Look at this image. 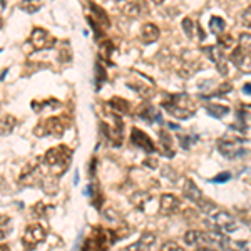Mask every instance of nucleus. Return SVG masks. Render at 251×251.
Segmentation results:
<instances>
[{
	"label": "nucleus",
	"instance_id": "2f4dec72",
	"mask_svg": "<svg viewBox=\"0 0 251 251\" xmlns=\"http://www.w3.org/2000/svg\"><path fill=\"white\" fill-rule=\"evenodd\" d=\"M12 229V221L9 216H0V240H3L5 236H9Z\"/></svg>",
	"mask_w": 251,
	"mask_h": 251
},
{
	"label": "nucleus",
	"instance_id": "a878e982",
	"mask_svg": "<svg viewBox=\"0 0 251 251\" xmlns=\"http://www.w3.org/2000/svg\"><path fill=\"white\" fill-rule=\"evenodd\" d=\"M159 137H161V149L164 151V156L173 157L174 156V149H173V137L169 132L166 131H159Z\"/></svg>",
	"mask_w": 251,
	"mask_h": 251
},
{
	"label": "nucleus",
	"instance_id": "6ab92c4d",
	"mask_svg": "<svg viewBox=\"0 0 251 251\" xmlns=\"http://www.w3.org/2000/svg\"><path fill=\"white\" fill-rule=\"evenodd\" d=\"M116 52V46L111 42V40L104 39L99 42V59L102 60V62H107L109 66H112V54Z\"/></svg>",
	"mask_w": 251,
	"mask_h": 251
},
{
	"label": "nucleus",
	"instance_id": "79ce46f5",
	"mask_svg": "<svg viewBox=\"0 0 251 251\" xmlns=\"http://www.w3.org/2000/svg\"><path fill=\"white\" fill-rule=\"evenodd\" d=\"M196 251H216V250L209 248V246H201V248H196Z\"/></svg>",
	"mask_w": 251,
	"mask_h": 251
},
{
	"label": "nucleus",
	"instance_id": "ddd939ff",
	"mask_svg": "<svg viewBox=\"0 0 251 251\" xmlns=\"http://www.w3.org/2000/svg\"><path fill=\"white\" fill-rule=\"evenodd\" d=\"M229 60L240 69L241 72H245V74H251V54L250 52H245L243 49L240 47H234L231 50V54H229Z\"/></svg>",
	"mask_w": 251,
	"mask_h": 251
},
{
	"label": "nucleus",
	"instance_id": "ea45409f",
	"mask_svg": "<svg viewBox=\"0 0 251 251\" xmlns=\"http://www.w3.org/2000/svg\"><path fill=\"white\" fill-rule=\"evenodd\" d=\"M144 166H146V168L149 166L151 169H156L157 168V159H152V157H149V159L144 161Z\"/></svg>",
	"mask_w": 251,
	"mask_h": 251
},
{
	"label": "nucleus",
	"instance_id": "f8f14e48",
	"mask_svg": "<svg viewBox=\"0 0 251 251\" xmlns=\"http://www.w3.org/2000/svg\"><path fill=\"white\" fill-rule=\"evenodd\" d=\"M218 149H220L221 154L225 157H228V159L245 156L246 152H248L246 149L240 148V141L238 139H220L218 141Z\"/></svg>",
	"mask_w": 251,
	"mask_h": 251
},
{
	"label": "nucleus",
	"instance_id": "4468645a",
	"mask_svg": "<svg viewBox=\"0 0 251 251\" xmlns=\"http://www.w3.org/2000/svg\"><path fill=\"white\" fill-rule=\"evenodd\" d=\"M131 143H132V146H136V148L143 149L144 152H148V154L149 152H154V149H156V146L152 143L151 137L137 127H134L131 131Z\"/></svg>",
	"mask_w": 251,
	"mask_h": 251
},
{
	"label": "nucleus",
	"instance_id": "e433bc0d",
	"mask_svg": "<svg viewBox=\"0 0 251 251\" xmlns=\"http://www.w3.org/2000/svg\"><path fill=\"white\" fill-rule=\"evenodd\" d=\"M161 251H184V248L174 241H166L164 245L161 246Z\"/></svg>",
	"mask_w": 251,
	"mask_h": 251
},
{
	"label": "nucleus",
	"instance_id": "aec40b11",
	"mask_svg": "<svg viewBox=\"0 0 251 251\" xmlns=\"http://www.w3.org/2000/svg\"><path fill=\"white\" fill-rule=\"evenodd\" d=\"M109 109H111L112 112H116V114H127L129 111H131V104L127 102L126 99L123 97H112L111 100H109Z\"/></svg>",
	"mask_w": 251,
	"mask_h": 251
},
{
	"label": "nucleus",
	"instance_id": "a18cd8bd",
	"mask_svg": "<svg viewBox=\"0 0 251 251\" xmlns=\"http://www.w3.org/2000/svg\"><path fill=\"white\" fill-rule=\"evenodd\" d=\"M0 3H2V5H3V3H5V0H0Z\"/></svg>",
	"mask_w": 251,
	"mask_h": 251
},
{
	"label": "nucleus",
	"instance_id": "393cba45",
	"mask_svg": "<svg viewBox=\"0 0 251 251\" xmlns=\"http://www.w3.org/2000/svg\"><path fill=\"white\" fill-rule=\"evenodd\" d=\"M218 47L221 49L223 52H231L234 47H236V40L231 34H228V32H223L221 35H218Z\"/></svg>",
	"mask_w": 251,
	"mask_h": 251
},
{
	"label": "nucleus",
	"instance_id": "7ed1b4c3",
	"mask_svg": "<svg viewBox=\"0 0 251 251\" xmlns=\"http://www.w3.org/2000/svg\"><path fill=\"white\" fill-rule=\"evenodd\" d=\"M86 15H87V22L91 24V27L96 32L97 40H100L104 37V32L111 27V20H109L107 12L94 2H87Z\"/></svg>",
	"mask_w": 251,
	"mask_h": 251
},
{
	"label": "nucleus",
	"instance_id": "a211bd4d",
	"mask_svg": "<svg viewBox=\"0 0 251 251\" xmlns=\"http://www.w3.org/2000/svg\"><path fill=\"white\" fill-rule=\"evenodd\" d=\"M137 116H139L141 119L148 121L149 124H152V123H163V117H161V114L157 112V109L152 107L151 104H143V106L137 109Z\"/></svg>",
	"mask_w": 251,
	"mask_h": 251
},
{
	"label": "nucleus",
	"instance_id": "423d86ee",
	"mask_svg": "<svg viewBox=\"0 0 251 251\" xmlns=\"http://www.w3.org/2000/svg\"><path fill=\"white\" fill-rule=\"evenodd\" d=\"M29 44L34 50H47V49L55 47L57 39H55L49 30L42 29V27H35L29 37Z\"/></svg>",
	"mask_w": 251,
	"mask_h": 251
},
{
	"label": "nucleus",
	"instance_id": "6e6552de",
	"mask_svg": "<svg viewBox=\"0 0 251 251\" xmlns=\"http://www.w3.org/2000/svg\"><path fill=\"white\" fill-rule=\"evenodd\" d=\"M47 233H46V228L40 225H29L24 231V236H22V243L25 246V250H34L46 240Z\"/></svg>",
	"mask_w": 251,
	"mask_h": 251
},
{
	"label": "nucleus",
	"instance_id": "f704fd0d",
	"mask_svg": "<svg viewBox=\"0 0 251 251\" xmlns=\"http://www.w3.org/2000/svg\"><path fill=\"white\" fill-rule=\"evenodd\" d=\"M198 208L201 209L203 213H211V211H214V208H216V204L213 203V201H209V200H206V198L203 196L201 198L200 201H198Z\"/></svg>",
	"mask_w": 251,
	"mask_h": 251
},
{
	"label": "nucleus",
	"instance_id": "412c9836",
	"mask_svg": "<svg viewBox=\"0 0 251 251\" xmlns=\"http://www.w3.org/2000/svg\"><path fill=\"white\" fill-rule=\"evenodd\" d=\"M184 196L188 198L189 201H193V203H198V201L203 198V191L198 188L193 179H188L184 183Z\"/></svg>",
	"mask_w": 251,
	"mask_h": 251
},
{
	"label": "nucleus",
	"instance_id": "1a4fd4ad",
	"mask_svg": "<svg viewBox=\"0 0 251 251\" xmlns=\"http://www.w3.org/2000/svg\"><path fill=\"white\" fill-rule=\"evenodd\" d=\"M127 86L134 92H137L139 96L146 97V99L151 97L152 92H154V86H152L151 80L148 77H144V75H141L139 72H136V71H134V74L131 75V80H127Z\"/></svg>",
	"mask_w": 251,
	"mask_h": 251
},
{
	"label": "nucleus",
	"instance_id": "f3484780",
	"mask_svg": "<svg viewBox=\"0 0 251 251\" xmlns=\"http://www.w3.org/2000/svg\"><path fill=\"white\" fill-rule=\"evenodd\" d=\"M159 35H161L159 27L154 25V24H149V22L144 24L139 30V37L144 44H154L156 40L159 39Z\"/></svg>",
	"mask_w": 251,
	"mask_h": 251
},
{
	"label": "nucleus",
	"instance_id": "dca6fc26",
	"mask_svg": "<svg viewBox=\"0 0 251 251\" xmlns=\"http://www.w3.org/2000/svg\"><path fill=\"white\" fill-rule=\"evenodd\" d=\"M154 241H156V234L146 231V233H143V236H141L139 240L136 243H132V245H129L124 251H146L154 245Z\"/></svg>",
	"mask_w": 251,
	"mask_h": 251
},
{
	"label": "nucleus",
	"instance_id": "cd10ccee",
	"mask_svg": "<svg viewBox=\"0 0 251 251\" xmlns=\"http://www.w3.org/2000/svg\"><path fill=\"white\" fill-rule=\"evenodd\" d=\"M209 29H211V32L216 35V37L218 35H221L226 29L225 20H223L221 17H211V20H209Z\"/></svg>",
	"mask_w": 251,
	"mask_h": 251
},
{
	"label": "nucleus",
	"instance_id": "9d476101",
	"mask_svg": "<svg viewBox=\"0 0 251 251\" xmlns=\"http://www.w3.org/2000/svg\"><path fill=\"white\" fill-rule=\"evenodd\" d=\"M213 220V226H214V231H220V233H233L238 229V223L236 220L231 216L229 213L226 211H220L216 213L214 216L211 218Z\"/></svg>",
	"mask_w": 251,
	"mask_h": 251
},
{
	"label": "nucleus",
	"instance_id": "c756f323",
	"mask_svg": "<svg viewBox=\"0 0 251 251\" xmlns=\"http://www.w3.org/2000/svg\"><path fill=\"white\" fill-rule=\"evenodd\" d=\"M20 5H22V9L25 12L34 14V12H37L42 7V0H20Z\"/></svg>",
	"mask_w": 251,
	"mask_h": 251
},
{
	"label": "nucleus",
	"instance_id": "9b49d317",
	"mask_svg": "<svg viewBox=\"0 0 251 251\" xmlns=\"http://www.w3.org/2000/svg\"><path fill=\"white\" fill-rule=\"evenodd\" d=\"M203 52L208 55V59L214 62V66L218 67L221 75H226L228 74V59H226L225 52L221 50L218 46H209V47H204Z\"/></svg>",
	"mask_w": 251,
	"mask_h": 251
},
{
	"label": "nucleus",
	"instance_id": "4be33fe9",
	"mask_svg": "<svg viewBox=\"0 0 251 251\" xmlns=\"http://www.w3.org/2000/svg\"><path fill=\"white\" fill-rule=\"evenodd\" d=\"M86 194H87V196H91L92 204H94L97 209H100V208H102L104 196H102V193H100L99 186L94 184V183H92V184H89L87 188H86Z\"/></svg>",
	"mask_w": 251,
	"mask_h": 251
},
{
	"label": "nucleus",
	"instance_id": "bb28decb",
	"mask_svg": "<svg viewBox=\"0 0 251 251\" xmlns=\"http://www.w3.org/2000/svg\"><path fill=\"white\" fill-rule=\"evenodd\" d=\"M149 201H151V194H148L144 191H137L131 196V203L139 209H143L146 203H149Z\"/></svg>",
	"mask_w": 251,
	"mask_h": 251
},
{
	"label": "nucleus",
	"instance_id": "f257e3e1",
	"mask_svg": "<svg viewBox=\"0 0 251 251\" xmlns=\"http://www.w3.org/2000/svg\"><path fill=\"white\" fill-rule=\"evenodd\" d=\"M163 109L169 112L176 119H189L196 112V102L189 94H168L161 102Z\"/></svg>",
	"mask_w": 251,
	"mask_h": 251
},
{
	"label": "nucleus",
	"instance_id": "f03ea898",
	"mask_svg": "<svg viewBox=\"0 0 251 251\" xmlns=\"http://www.w3.org/2000/svg\"><path fill=\"white\" fill-rule=\"evenodd\" d=\"M72 159V152L67 146L59 144L55 148H50L44 156V163H46L50 171L54 173V176H60V174L66 173Z\"/></svg>",
	"mask_w": 251,
	"mask_h": 251
},
{
	"label": "nucleus",
	"instance_id": "37998d69",
	"mask_svg": "<svg viewBox=\"0 0 251 251\" xmlns=\"http://www.w3.org/2000/svg\"><path fill=\"white\" fill-rule=\"evenodd\" d=\"M0 251H10V248L7 245H0Z\"/></svg>",
	"mask_w": 251,
	"mask_h": 251
},
{
	"label": "nucleus",
	"instance_id": "4c0bfd02",
	"mask_svg": "<svg viewBox=\"0 0 251 251\" xmlns=\"http://www.w3.org/2000/svg\"><path fill=\"white\" fill-rule=\"evenodd\" d=\"M183 29H184V32H186V35H188V37H193V34H194V24H193L191 19H184L183 20Z\"/></svg>",
	"mask_w": 251,
	"mask_h": 251
},
{
	"label": "nucleus",
	"instance_id": "c03bdc74",
	"mask_svg": "<svg viewBox=\"0 0 251 251\" xmlns=\"http://www.w3.org/2000/svg\"><path fill=\"white\" fill-rule=\"evenodd\" d=\"M152 2H154V3H156V5H161V3H163V2H164V0H152Z\"/></svg>",
	"mask_w": 251,
	"mask_h": 251
},
{
	"label": "nucleus",
	"instance_id": "c85d7f7f",
	"mask_svg": "<svg viewBox=\"0 0 251 251\" xmlns=\"http://www.w3.org/2000/svg\"><path fill=\"white\" fill-rule=\"evenodd\" d=\"M201 236H203L201 231L189 229V231H186V234H184V243L188 246H194V245H198V243H201Z\"/></svg>",
	"mask_w": 251,
	"mask_h": 251
},
{
	"label": "nucleus",
	"instance_id": "5701e85b",
	"mask_svg": "<svg viewBox=\"0 0 251 251\" xmlns=\"http://www.w3.org/2000/svg\"><path fill=\"white\" fill-rule=\"evenodd\" d=\"M17 126V119L12 114H5L0 117V136H9Z\"/></svg>",
	"mask_w": 251,
	"mask_h": 251
},
{
	"label": "nucleus",
	"instance_id": "c9c22d12",
	"mask_svg": "<svg viewBox=\"0 0 251 251\" xmlns=\"http://www.w3.org/2000/svg\"><path fill=\"white\" fill-rule=\"evenodd\" d=\"M241 25L245 27V29H251V5L246 7L245 10L241 12Z\"/></svg>",
	"mask_w": 251,
	"mask_h": 251
},
{
	"label": "nucleus",
	"instance_id": "20e7f679",
	"mask_svg": "<svg viewBox=\"0 0 251 251\" xmlns=\"http://www.w3.org/2000/svg\"><path fill=\"white\" fill-rule=\"evenodd\" d=\"M100 129H102L104 136H106V139L109 141V144H111V146H121V144H123L124 124H123V119H121L119 114L109 111L106 119L100 123Z\"/></svg>",
	"mask_w": 251,
	"mask_h": 251
},
{
	"label": "nucleus",
	"instance_id": "a19ab883",
	"mask_svg": "<svg viewBox=\"0 0 251 251\" xmlns=\"http://www.w3.org/2000/svg\"><path fill=\"white\" fill-rule=\"evenodd\" d=\"M243 92H245L246 96H251V84H250V82L243 86Z\"/></svg>",
	"mask_w": 251,
	"mask_h": 251
},
{
	"label": "nucleus",
	"instance_id": "72a5a7b5",
	"mask_svg": "<svg viewBox=\"0 0 251 251\" xmlns=\"http://www.w3.org/2000/svg\"><path fill=\"white\" fill-rule=\"evenodd\" d=\"M208 111H209V114L214 117H225L229 112V109L226 106H218V104H214V106H208Z\"/></svg>",
	"mask_w": 251,
	"mask_h": 251
},
{
	"label": "nucleus",
	"instance_id": "b1692460",
	"mask_svg": "<svg viewBox=\"0 0 251 251\" xmlns=\"http://www.w3.org/2000/svg\"><path fill=\"white\" fill-rule=\"evenodd\" d=\"M55 107H60V102L57 99H44V100H34L32 102V109L35 112H46V111H52Z\"/></svg>",
	"mask_w": 251,
	"mask_h": 251
},
{
	"label": "nucleus",
	"instance_id": "49530a36",
	"mask_svg": "<svg viewBox=\"0 0 251 251\" xmlns=\"http://www.w3.org/2000/svg\"><path fill=\"white\" fill-rule=\"evenodd\" d=\"M226 251H234V250H229V248H225Z\"/></svg>",
	"mask_w": 251,
	"mask_h": 251
},
{
	"label": "nucleus",
	"instance_id": "473e14b6",
	"mask_svg": "<svg viewBox=\"0 0 251 251\" xmlns=\"http://www.w3.org/2000/svg\"><path fill=\"white\" fill-rule=\"evenodd\" d=\"M238 47L243 49L245 52H250L251 54V34H248V32H245V34H241L240 37H238Z\"/></svg>",
	"mask_w": 251,
	"mask_h": 251
},
{
	"label": "nucleus",
	"instance_id": "2eb2a0df",
	"mask_svg": "<svg viewBox=\"0 0 251 251\" xmlns=\"http://www.w3.org/2000/svg\"><path fill=\"white\" fill-rule=\"evenodd\" d=\"M181 209V200L174 194L166 193L161 196L159 201V213L164 214V216H171V214L177 213Z\"/></svg>",
	"mask_w": 251,
	"mask_h": 251
},
{
	"label": "nucleus",
	"instance_id": "39448f33",
	"mask_svg": "<svg viewBox=\"0 0 251 251\" xmlns=\"http://www.w3.org/2000/svg\"><path fill=\"white\" fill-rule=\"evenodd\" d=\"M66 129H67L66 117L52 116V117H46V119H42L37 126H35L34 134L37 137H46V136L60 137L64 132H66Z\"/></svg>",
	"mask_w": 251,
	"mask_h": 251
},
{
	"label": "nucleus",
	"instance_id": "7c9ffc66",
	"mask_svg": "<svg viewBox=\"0 0 251 251\" xmlns=\"http://www.w3.org/2000/svg\"><path fill=\"white\" fill-rule=\"evenodd\" d=\"M107 79V74H106V69H104V66L100 64V60L96 64V86L97 89L102 87V84L106 82Z\"/></svg>",
	"mask_w": 251,
	"mask_h": 251
},
{
	"label": "nucleus",
	"instance_id": "58836bf2",
	"mask_svg": "<svg viewBox=\"0 0 251 251\" xmlns=\"http://www.w3.org/2000/svg\"><path fill=\"white\" fill-rule=\"evenodd\" d=\"M229 177H231V174H229V173H221V174H218V176H214L213 181H214V183H226Z\"/></svg>",
	"mask_w": 251,
	"mask_h": 251
},
{
	"label": "nucleus",
	"instance_id": "0eeeda50",
	"mask_svg": "<svg viewBox=\"0 0 251 251\" xmlns=\"http://www.w3.org/2000/svg\"><path fill=\"white\" fill-rule=\"evenodd\" d=\"M116 5L119 7L121 14L129 19H137L149 12L146 0H116Z\"/></svg>",
	"mask_w": 251,
	"mask_h": 251
}]
</instances>
